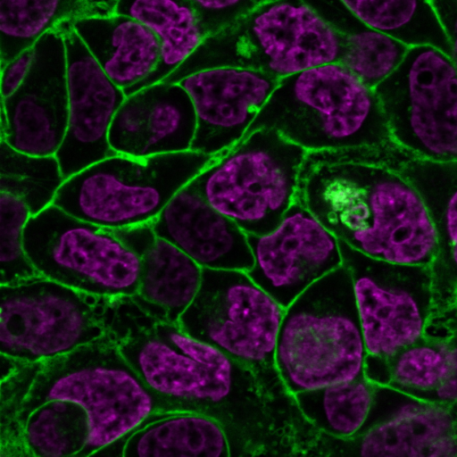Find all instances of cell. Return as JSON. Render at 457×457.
I'll return each instance as SVG.
<instances>
[{
    "label": "cell",
    "instance_id": "obj_1",
    "mask_svg": "<svg viewBox=\"0 0 457 457\" xmlns=\"http://www.w3.org/2000/svg\"><path fill=\"white\" fill-rule=\"evenodd\" d=\"M118 336V335H117ZM120 350L147 386L181 405L218 420L232 456L295 454L307 422L295 402L270 396L246 367L184 332L151 320L118 336Z\"/></svg>",
    "mask_w": 457,
    "mask_h": 457
},
{
    "label": "cell",
    "instance_id": "obj_2",
    "mask_svg": "<svg viewBox=\"0 0 457 457\" xmlns=\"http://www.w3.org/2000/svg\"><path fill=\"white\" fill-rule=\"evenodd\" d=\"M298 200L339 240L374 259L430 266L437 238L416 187L398 170L356 162L302 168Z\"/></svg>",
    "mask_w": 457,
    "mask_h": 457
},
{
    "label": "cell",
    "instance_id": "obj_3",
    "mask_svg": "<svg viewBox=\"0 0 457 457\" xmlns=\"http://www.w3.org/2000/svg\"><path fill=\"white\" fill-rule=\"evenodd\" d=\"M262 128L307 152L368 147L412 158L394 141L375 89L340 62L280 79L247 133Z\"/></svg>",
    "mask_w": 457,
    "mask_h": 457
},
{
    "label": "cell",
    "instance_id": "obj_4",
    "mask_svg": "<svg viewBox=\"0 0 457 457\" xmlns=\"http://www.w3.org/2000/svg\"><path fill=\"white\" fill-rule=\"evenodd\" d=\"M52 399L75 402L87 412L89 439L79 456L94 455L155 413L184 411L147 386L121 353L113 330L42 363L22 406V426L33 410Z\"/></svg>",
    "mask_w": 457,
    "mask_h": 457
},
{
    "label": "cell",
    "instance_id": "obj_5",
    "mask_svg": "<svg viewBox=\"0 0 457 457\" xmlns=\"http://www.w3.org/2000/svg\"><path fill=\"white\" fill-rule=\"evenodd\" d=\"M366 357L351 273L342 265L285 308L276 367L294 395L365 377Z\"/></svg>",
    "mask_w": 457,
    "mask_h": 457
},
{
    "label": "cell",
    "instance_id": "obj_6",
    "mask_svg": "<svg viewBox=\"0 0 457 457\" xmlns=\"http://www.w3.org/2000/svg\"><path fill=\"white\" fill-rule=\"evenodd\" d=\"M339 35L304 0H265L220 30L162 81L178 83L195 71L221 66L258 70L278 79L340 62Z\"/></svg>",
    "mask_w": 457,
    "mask_h": 457
},
{
    "label": "cell",
    "instance_id": "obj_7",
    "mask_svg": "<svg viewBox=\"0 0 457 457\" xmlns=\"http://www.w3.org/2000/svg\"><path fill=\"white\" fill-rule=\"evenodd\" d=\"M307 153L275 129H258L215 155L190 184L246 234H265L297 200Z\"/></svg>",
    "mask_w": 457,
    "mask_h": 457
},
{
    "label": "cell",
    "instance_id": "obj_8",
    "mask_svg": "<svg viewBox=\"0 0 457 457\" xmlns=\"http://www.w3.org/2000/svg\"><path fill=\"white\" fill-rule=\"evenodd\" d=\"M214 156L194 150L148 157L115 153L66 179L53 204L114 229L151 223Z\"/></svg>",
    "mask_w": 457,
    "mask_h": 457
},
{
    "label": "cell",
    "instance_id": "obj_9",
    "mask_svg": "<svg viewBox=\"0 0 457 457\" xmlns=\"http://www.w3.org/2000/svg\"><path fill=\"white\" fill-rule=\"evenodd\" d=\"M284 312L246 271L203 269L200 289L178 324L248 368L270 396L294 403L275 362Z\"/></svg>",
    "mask_w": 457,
    "mask_h": 457
},
{
    "label": "cell",
    "instance_id": "obj_10",
    "mask_svg": "<svg viewBox=\"0 0 457 457\" xmlns=\"http://www.w3.org/2000/svg\"><path fill=\"white\" fill-rule=\"evenodd\" d=\"M0 290L1 354L28 363L46 362L106 336L126 300L92 295L43 276L0 285Z\"/></svg>",
    "mask_w": 457,
    "mask_h": 457
},
{
    "label": "cell",
    "instance_id": "obj_11",
    "mask_svg": "<svg viewBox=\"0 0 457 457\" xmlns=\"http://www.w3.org/2000/svg\"><path fill=\"white\" fill-rule=\"evenodd\" d=\"M26 252L39 274L78 291L112 299L137 292L141 256L117 229L51 204L29 220Z\"/></svg>",
    "mask_w": 457,
    "mask_h": 457
},
{
    "label": "cell",
    "instance_id": "obj_12",
    "mask_svg": "<svg viewBox=\"0 0 457 457\" xmlns=\"http://www.w3.org/2000/svg\"><path fill=\"white\" fill-rule=\"evenodd\" d=\"M374 89L400 148L413 158L457 161V69L449 54L430 45L410 46Z\"/></svg>",
    "mask_w": 457,
    "mask_h": 457
},
{
    "label": "cell",
    "instance_id": "obj_13",
    "mask_svg": "<svg viewBox=\"0 0 457 457\" xmlns=\"http://www.w3.org/2000/svg\"><path fill=\"white\" fill-rule=\"evenodd\" d=\"M339 245L367 355L389 358L421 337L434 312L430 266L392 263Z\"/></svg>",
    "mask_w": 457,
    "mask_h": 457
},
{
    "label": "cell",
    "instance_id": "obj_14",
    "mask_svg": "<svg viewBox=\"0 0 457 457\" xmlns=\"http://www.w3.org/2000/svg\"><path fill=\"white\" fill-rule=\"evenodd\" d=\"M370 429L353 439L319 432L308 454L456 457L457 407L377 384Z\"/></svg>",
    "mask_w": 457,
    "mask_h": 457
},
{
    "label": "cell",
    "instance_id": "obj_15",
    "mask_svg": "<svg viewBox=\"0 0 457 457\" xmlns=\"http://www.w3.org/2000/svg\"><path fill=\"white\" fill-rule=\"evenodd\" d=\"M247 239V274L284 308L343 265L339 239L298 198L273 230Z\"/></svg>",
    "mask_w": 457,
    "mask_h": 457
},
{
    "label": "cell",
    "instance_id": "obj_16",
    "mask_svg": "<svg viewBox=\"0 0 457 457\" xmlns=\"http://www.w3.org/2000/svg\"><path fill=\"white\" fill-rule=\"evenodd\" d=\"M65 50L68 121L55 156L66 179L115 154L109 143L113 119L126 98L72 26L61 24Z\"/></svg>",
    "mask_w": 457,
    "mask_h": 457
},
{
    "label": "cell",
    "instance_id": "obj_17",
    "mask_svg": "<svg viewBox=\"0 0 457 457\" xmlns=\"http://www.w3.org/2000/svg\"><path fill=\"white\" fill-rule=\"evenodd\" d=\"M278 80L263 71L221 66L191 73L178 83L187 93L196 129L191 150L218 155L247 133Z\"/></svg>",
    "mask_w": 457,
    "mask_h": 457
},
{
    "label": "cell",
    "instance_id": "obj_18",
    "mask_svg": "<svg viewBox=\"0 0 457 457\" xmlns=\"http://www.w3.org/2000/svg\"><path fill=\"white\" fill-rule=\"evenodd\" d=\"M31 69L19 89L1 98L9 129L4 139L33 155H55L67 128L65 50L61 30L44 34L34 45Z\"/></svg>",
    "mask_w": 457,
    "mask_h": 457
},
{
    "label": "cell",
    "instance_id": "obj_19",
    "mask_svg": "<svg viewBox=\"0 0 457 457\" xmlns=\"http://www.w3.org/2000/svg\"><path fill=\"white\" fill-rule=\"evenodd\" d=\"M196 120L179 83L160 81L128 95L109 132L118 154L148 157L191 150Z\"/></svg>",
    "mask_w": 457,
    "mask_h": 457
},
{
    "label": "cell",
    "instance_id": "obj_20",
    "mask_svg": "<svg viewBox=\"0 0 457 457\" xmlns=\"http://www.w3.org/2000/svg\"><path fill=\"white\" fill-rule=\"evenodd\" d=\"M155 235L203 269L247 271L253 263L247 234L211 206L190 182L151 222Z\"/></svg>",
    "mask_w": 457,
    "mask_h": 457
},
{
    "label": "cell",
    "instance_id": "obj_21",
    "mask_svg": "<svg viewBox=\"0 0 457 457\" xmlns=\"http://www.w3.org/2000/svg\"><path fill=\"white\" fill-rule=\"evenodd\" d=\"M398 170L418 189L428 209L437 238L430 265L434 312L456 303L457 297V161L411 158Z\"/></svg>",
    "mask_w": 457,
    "mask_h": 457
},
{
    "label": "cell",
    "instance_id": "obj_22",
    "mask_svg": "<svg viewBox=\"0 0 457 457\" xmlns=\"http://www.w3.org/2000/svg\"><path fill=\"white\" fill-rule=\"evenodd\" d=\"M72 26L109 78L124 92L157 67L161 45L155 34L124 14H89Z\"/></svg>",
    "mask_w": 457,
    "mask_h": 457
},
{
    "label": "cell",
    "instance_id": "obj_23",
    "mask_svg": "<svg viewBox=\"0 0 457 457\" xmlns=\"http://www.w3.org/2000/svg\"><path fill=\"white\" fill-rule=\"evenodd\" d=\"M126 457L231 456L228 434L215 418L198 411L159 412L129 435L95 454Z\"/></svg>",
    "mask_w": 457,
    "mask_h": 457
},
{
    "label": "cell",
    "instance_id": "obj_24",
    "mask_svg": "<svg viewBox=\"0 0 457 457\" xmlns=\"http://www.w3.org/2000/svg\"><path fill=\"white\" fill-rule=\"evenodd\" d=\"M140 256L138 288L130 300L153 320L178 323L200 289L203 268L154 231Z\"/></svg>",
    "mask_w": 457,
    "mask_h": 457
},
{
    "label": "cell",
    "instance_id": "obj_25",
    "mask_svg": "<svg viewBox=\"0 0 457 457\" xmlns=\"http://www.w3.org/2000/svg\"><path fill=\"white\" fill-rule=\"evenodd\" d=\"M454 312L455 308L442 320L428 325L421 337L389 358L367 355L365 377L427 400L448 373Z\"/></svg>",
    "mask_w": 457,
    "mask_h": 457
},
{
    "label": "cell",
    "instance_id": "obj_26",
    "mask_svg": "<svg viewBox=\"0 0 457 457\" xmlns=\"http://www.w3.org/2000/svg\"><path fill=\"white\" fill-rule=\"evenodd\" d=\"M113 12L145 25L161 45L156 69L145 79L125 91L126 96L165 79L206 37L191 0H117Z\"/></svg>",
    "mask_w": 457,
    "mask_h": 457
},
{
    "label": "cell",
    "instance_id": "obj_27",
    "mask_svg": "<svg viewBox=\"0 0 457 457\" xmlns=\"http://www.w3.org/2000/svg\"><path fill=\"white\" fill-rule=\"evenodd\" d=\"M341 37L340 61L375 88L400 64L410 46L358 19L341 0H304Z\"/></svg>",
    "mask_w": 457,
    "mask_h": 457
},
{
    "label": "cell",
    "instance_id": "obj_28",
    "mask_svg": "<svg viewBox=\"0 0 457 457\" xmlns=\"http://www.w3.org/2000/svg\"><path fill=\"white\" fill-rule=\"evenodd\" d=\"M377 384L366 377L293 395L303 417L317 431L353 439L370 429Z\"/></svg>",
    "mask_w": 457,
    "mask_h": 457
},
{
    "label": "cell",
    "instance_id": "obj_29",
    "mask_svg": "<svg viewBox=\"0 0 457 457\" xmlns=\"http://www.w3.org/2000/svg\"><path fill=\"white\" fill-rule=\"evenodd\" d=\"M364 24L408 46L430 45L450 53L432 0H341Z\"/></svg>",
    "mask_w": 457,
    "mask_h": 457
},
{
    "label": "cell",
    "instance_id": "obj_30",
    "mask_svg": "<svg viewBox=\"0 0 457 457\" xmlns=\"http://www.w3.org/2000/svg\"><path fill=\"white\" fill-rule=\"evenodd\" d=\"M89 14L87 0H0L1 67L46 32Z\"/></svg>",
    "mask_w": 457,
    "mask_h": 457
},
{
    "label": "cell",
    "instance_id": "obj_31",
    "mask_svg": "<svg viewBox=\"0 0 457 457\" xmlns=\"http://www.w3.org/2000/svg\"><path fill=\"white\" fill-rule=\"evenodd\" d=\"M23 436L29 456H79L89 439L87 412L72 401H46L29 414Z\"/></svg>",
    "mask_w": 457,
    "mask_h": 457
},
{
    "label": "cell",
    "instance_id": "obj_32",
    "mask_svg": "<svg viewBox=\"0 0 457 457\" xmlns=\"http://www.w3.org/2000/svg\"><path fill=\"white\" fill-rule=\"evenodd\" d=\"M0 191L21 198L36 215L54 204L65 178L55 155H33L0 140Z\"/></svg>",
    "mask_w": 457,
    "mask_h": 457
},
{
    "label": "cell",
    "instance_id": "obj_33",
    "mask_svg": "<svg viewBox=\"0 0 457 457\" xmlns=\"http://www.w3.org/2000/svg\"><path fill=\"white\" fill-rule=\"evenodd\" d=\"M32 216L21 198L0 191V285H12L41 276L24 245L25 228Z\"/></svg>",
    "mask_w": 457,
    "mask_h": 457
},
{
    "label": "cell",
    "instance_id": "obj_34",
    "mask_svg": "<svg viewBox=\"0 0 457 457\" xmlns=\"http://www.w3.org/2000/svg\"><path fill=\"white\" fill-rule=\"evenodd\" d=\"M41 366L16 361L12 369L1 376V457L29 456L20 416Z\"/></svg>",
    "mask_w": 457,
    "mask_h": 457
},
{
    "label": "cell",
    "instance_id": "obj_35",
    "mask_svg": "<svg viewBox=\"0 0 457 457\" xmlns=\"http://www.w3.org/2000/svg\"><path fill=\"white\" fill-rule=\"evenodd\" d=\"M205 36L230 24L265 0H191Z\"/></svg>",
    "mask_w": 457,
    "mask_h": 457
},
{
    "label": "cell",
    "instance_id": "obj_36",
    "mask_svg": "<svg viewBox=\"0 0 457 457\" xmlns=\"http://www.w3.org/2000/svg\"><path fill=\"white\" fill-rule=\"evenodd\" d=\"M34 46L1 67V98L15 93L27 78L34 60Z\"/></svg>",
    "mask_w": 457,
    "mask_h": 457
},
{
    "label": "cell",
    "instance_id": "obj_37",
    "mask_svg": "<svg viewBox=\"0 0 457 457\" xmlns=\"http://www.w3.org/2000/svg\"><path fill=\"white\" fill-rule=\"evenodd\" d=\"M452 327L450 365L442 384L428 395L426 401L445 403L457 407V306Z\"/></svg>",
    "mask_w": 457,
    "mask_h": 457
},
{
    "label": "cell",
    "instance_id": "obj_38",
    "mask_svg": "<svg viewBox=\"0 0 457 457\" xmlns=\"http://www.w3.org/2000/svg\"><path fill=\"white\" fill-rule=\"evenodd\" d=\"M432 3L449 43V55L457 69V0H432Z\"/></svg>",
    "mask_w": 457,
    "mask_h": 457
},
{
    "label": "cell",
    "instance_id": "obj_39",
    "mask_svg": "<svg viewBox=\"0 0 457 457\" xmlns=\"http://www.w3.org/2000/svg\"><path fill=\"white\" fill-rule=\"evenodd\" d=\"M94 14H109L113 12L117 0H87Z\"/></svg>",
    "mask_w": 457,
    "mask_h": 457
},
{
    "label": "cell",
    "instance_id": "obj_40",
    "mask_svg": "<svg viewBox=\"0 0 457 457\" xmlns=\"http://www.w3.org/2000/svg\"><path fill=\"white\" fill-rule=\"evenodd\" d=\"M456 303H457V297H456Z\"/></svg>",
    "mask_w": 457,
    "mask_h": 457
}]
</instances>
